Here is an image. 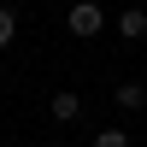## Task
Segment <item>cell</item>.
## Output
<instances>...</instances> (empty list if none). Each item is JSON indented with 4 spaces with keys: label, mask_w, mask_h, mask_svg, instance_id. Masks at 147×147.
<instances>
[{
    "label": "cell",
    "mask_w": 147,
    "mask_h": 147,
    "mask_svg": "<svg viewBox=\"0 0 147 147\" xmlns=\"http://www.w3.org/2000/svg\"><path fill=\"white\" fill-rule=\"evenodd\" d=\"M118 35H124V41H141V35H147V12H141V6H129L124 18H118Z\"/></svg>",
    "instance_id": "277c9868"
},
{
    "label": "cell",
    "mask_w": 147,
    "mask_h": 147,
    "mask_svg": "<svg viewBox=\"0 0 147 147\" xmlns=\"http://www.w3.org/2000/svg\"><path fill=\"white\" fill-rule=\"evenodd\" d=\"M65 24H71V35H77V41H94V35L106 30V12L94 6V0H77V6H71V18H65Z\"/></svg>",
    "instance_id": "6da1fadb"
},
{
    "label": "cell",
    "mask_w": 147,
    "mask_h": 147,
    "mask_svg": "<svg viewBox=\"0 0 147 147\" xmlns=\"http://www.w3.org/2000/svg\"><path fill=\"white\" fill-rule=\"evenodd\" d=\"M53 147H65V141H53Z\"/></svg>",
    "instance_id": "52a82bcc"
},
{
    "label": "cell",
    "mask_w": 147,
    "mask_h": 147,
    "mask_svg": "<svg viewBox=\"0 0 147 147\" xmlns=\"http://www.w3.org/2000/svg\"><path fill=\"white\" fill-rule=\"evenodd\" d=\"M112 100L124 106V112H141V106H147V88H141V82H118V88H112Z\"/></svg>",
    "instance_id": "3957f363"
},
{
    "label": "cell",
    "mask_w": 147,
    "mask_h": 147,
    "mask_svg": "<svg viewBox=\"0 0 147 147\" xmlns=\"http://www.w3.org/2000/svg\"><path fill=\"white\" fill-rule=\"evenodd\" d=\"M47 112H53L59 124H77V118H82V100H77V94H71V88H59L53 100H47Z\"/></svg>",
    "instance_id": "7a4b0ae2"
},
{
    "label": "cell",
    "mask_w": 147,
    "mask_h": 147,
    "mask_svg": "<svg viewBox=\"0 0 147 147\" xmlns=\"http://www.w3.org/2000/svg\"><path fill=\"white\" fill-rule=\"evenodd\" d=\"M12 35H18V18H12L6 6H0V53H6V47H12Z\"/></svg>",
    "instance_id": "5b68a950"
},
{
    "label": "cell",
    "mask_w": 147,
    "mask_h": 147,
    "mask_svg": "<svg viewBox=\"0 0 147 147\" xmlns=\"http://www.w3.org/2000/svg\"><path fill=\"white\" fill-rule=\"evenodd\" d=\"M94 147H129V136H124V129H100V136H94Z\"/></svg>",
    "instance_id": "8992f818"
}]
</instances>
